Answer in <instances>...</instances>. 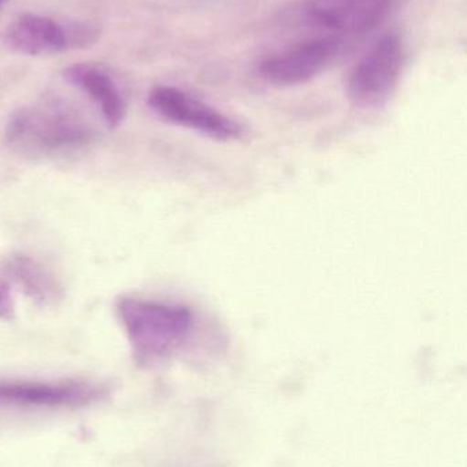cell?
Returning <instances> with one entry per match:
<instances>
[{
	"label": "cell",
	"mask_w": 467,
	"mask_h": 467,
	"mask_svg": "<svg viewBox=\"0 0 467 467\" xmlns=\"http://www.w3.org/2000/svg\"><path fill=\"white\" fill-rule=\"evenodd\" d=\"M69 84L84 90L98 104L110 128H118L126 117V103L107 71L92 63H76L63 70Z\"/></svg>",
	"instance_id": "9c48e42d"
},
{
	"label": "cell",
	"mask_w": 467,
	"mask_h": 467,
	"mask_svg": "<svg viewBox=\"0 0 467 467\" xmlns=\"http://www.w3.org/2000/svg\"><path fill=\"white\" fill-rule=\"evenodd\" d=\"M103 387L81 380H0V411L65 410L98 402Z\"/></svg>",
	"instance_id": "5b68a950"
},
{
	"label": "cell",
	"mask_w": 467,
	"mask_h": 467,
	"mask_svg": "<svg viewBox=\"0 0 467 467\" xmlns=\"http://www.w3.org/2000/svg\"><path fill=\"white\" fill-rule=\"evenodd\" d=\"M147 103L166 122L191 129L218 141H235L243 137L240 123L177 88H154Z\"/></svg>",
	"instance_id": "8992f818"
},
{
	"label": "cell",
	"mask_w": 467,
	"mask_h": 467,
	"mask_svg": "<svg viewBox=\"0 0 467 467\" xmlns=\"http://www.w3.org/2000/svg\"><path fill=\"white\" fill-rule=\"evenodd\" d=\"M14 313H16V307H14L10 285L0 280V320H13Z\"/></svg>",
	"instance_id": "8fae6325"
},
{
	"label": "cell",
	"mask_w": 467,
	"mask_h": 467,
	"mask_svg": "<svg viewBox=\"0 0 467 467\" xmlns=\"http://www.w3.org/2000/svg\"><path fill=\"white\" fill-rule=\"evenodd\" d=\"M5 2H7V0H0V8H2L3 5H5Z\"/></svg>",
	"instance_id": "7c38bea8"
},
{
	"label": "cell",
	"mask_w": 467,
	"mask_h": 467,
	"mask_svg": "<svg viewBox=\"0 0 467 467\" xmlns=\"http://www.w3.org/2000/svg\"><path fill=\"white\" fill-rule=\"evenodd\" d=\"M101 29L95 24L70 21L66 24L49 16L24 14L8 25L5 41L13 51L29 57L54 55L96 44Z\"/></svg>",
	"instance_id": "277c9868"
},
{
	"label": "cell",
	"mask_w": 467,
	"mask_h": 467,
	"mask_svg": "<svg viewBox=\"0 0 467 467\" xmlns=\"http://www.w3.org/2000/svg\"><path fill=\"white\" fill-rule=\"evenodd\" d=\"M337 54V41L328 38L309 41L263 60L260 65V73L266 81L279 87L304 84L323 73Z\"/></svg>",
	"instance_id": "52a82bcc"
},
{
	"label": "cell",
	"mask_w": 467,
	"mask_h": 467,
	"mask_svg": "<svg viewBox=\"0 0 467 467\" xmlns=\"http://www.w3.org/2000/svg\"><path fill=\"white\" fill-rule=\"evenodd\" d=\"M92 126L74 107L46 100L16 109L5 126V140L18 152L47 156L85 147L95 140Z\"/></svg>",
	"instance_id": "6da1fadb"
},
{
	"label": "cell",
	"mask_w": 467,
	"mask_h": 467,
	"mask_svg": "<svg viewBox=\"0 0 467 467\" xmlns=\"http://www.w3.org/2000/svg\"><path fill=\"white\" fill-rule=\"evenodd\" d=\"M5 272L13 277L25 296L40 304L59 298V285L51 274L29 255L14 254L5 261Z\"/></svg>",
	"instance_id": "30bf717a"
},
{
	"label": "cell",
	"mask_w": 467,
	"mask_h": 467,
	"mask_svg": "<svg viewBox=\"0 0 467 467\" xmlns=\"http://www.w3.org/2000/svg\"><path fill=\"white\" fill-rule=\"evenodd\" d=\"M389 0H312L310 18L340 32L369 29L383 16Z\"/></svg>",
	"instance_id": "ba28073f"
},
{
	"label": "cell",
	"mask_w": 467,
	"mask_h": 467,
	"mask_svg": "<svg viewBox=\"0 0 467 467\" xmlns=\"http://www.w3.org/2000/svg\"><path fill=\"white\" fill-rule=\"evenodd\" d=\"M117 312L129 342L144 358L175 353L194 331V313L184 305L123 296Z\"/></svg>",
	"instance_id": "7a4b0ae2"
},
{
	"label": "cell",
	"mask_w": 467,
	"mask_h": 467,
	"mask_svg": "<svg viewBox=\"0 0 467 467\" xmlns=\"http://www.w3.org/2000/svg\"><path fill=\"white\" fill-rule=\"evenodd\" d=\"M405 51L397 33H387L356 63L347 82V95L354 106L377 109L386 106L402 76Z\"/></svg>",
	"instance_id": "3957f363"
}]
</instances>
